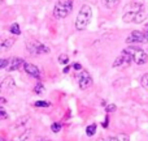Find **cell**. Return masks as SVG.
Wrapping results in <instances>:
<instances>
[{"mask_svg":"<svg viewBox=\"0 0 148 141\" xmlns=\"http://www.w3.org/2000/svg\"><path fill=\"white\" fill-rule=\"evenodd\" d=\"M99 141H112V139H110V137H108V139H101V140H99Z\"/></svg>","mask_w":148,"mask_h":141,"instance_id":"obj_34","label":"cell"},{"mask_svg":"<svg viewBox=\"0 0 148 141\" xmlns=\"http://www.w3.org/2000/svg\"><path fill=\"white\" fill-rule=\"evenodd\" d=\"M95 133H96V124H90L86 128V135L91 137V136H94Z\"/></svg>","mask_w":148,"mask_h":141,"instance_id":"obj_15","label":"cell"},{"mask_svg":"<svg viewBox=\"0 0 148 141\" xmlns=\"http://www.w3.org/2000/svg\"><path fill=\"white\" fill-rule=\"evenodd\" d=\"M147 50H148V49H147Z\"/></svg>","mask_w":148,"mask_h":141,"instance_id":"obj_36","label":"cell"},{"mask_svg":"<svg viewBox=\"0 0 148 141\" xmlns=\"http://www.w3.org/2000/svg\"><path fill=\"white\" fill-rule=\"evenodd\" d=\"M120 3V0H105V7L109 8V9H112V8H114L116 5Z\"/></svg>","mask_w":148,"mask_h":141,"instance_id":"obj_18","label":"cell"},{"mask_svg":"<svg viewBox=\"0 0 148 141\" xmlns=\"http://www.w3.org/2000/svg\"><path fill=\"white\" fill-rule=\"evenodd\" d=\"M133 62V55L130 54L127 49H125L117 58L116 60L113 62L112 67L113 68H118V67H122V65H130V63Z\"/></svg>","mask_w":148,"mask_h":141,"instance_id":"obj_4","label":"cell"},{"mask_svg":"<svg viewBox=\"0 0 148 141\" xmlns=\"http://www.w3.org/2000/svg\"><path fill=\"white\" fill-rule=\"evenodd\" d=\"M27 119H29V116H23V118H21V120H18L17 123L14 124V127H17V126H22V124H25L26 122H27Z\"/></svg>","mask_w":148,"mask_h":141,"instance_id":"obj_26","label":"cell"},{"mask_svg":"<svg viewBox=\"0 0 148 141\" xmlns=\"http://www.w3.org/2000/svg\"><path fill=\"white\" fill-rule=\"evenodd\" d=\"M70 68H72V65H66V67L64 68V73H68V72L70 71Z\"/></svg>","mask_w":148,"mask_h":141,"instance_id":"obj_31","label":"cell"},{"mask_svg":"<svg viewBox=\"0 0 148 141\" xmlns=\"http://www.w3.org/2000/svg\"><path fill=\"white\" fill-rule=\"evenodd\" d=\"M23 69H25V72L30 77H34V78H36V80H39L42 77L39 68L36 67L35 64H33V63H25V65H23Z\"/></svg>","mask_w":148,"mask_h":141,"instance_id":"obj_12","label":"cell"},{"mask_svg":"<svg viewBox=\"0 0 148 141\" xmlns=\"http://www.w3.org/2000/svg\"><path fill=\"white\" fill-rule=\"evenodd\" d=\"M126 43L133 44V43H144V31L134 30L131 34L126 38Z\"/></svg>","mask_w":148,"mask_h":141,"instance_id":"obj_10","label":"cell"},{"mask_svg":"<svg viewBox=\"0 0 148 141\" xmlns=\"http://www.w3.org/2000/svg\"><path fill=\"white\" fill-rule=\"evenodd\" d=\"M140 82H142V86L146 88V89H148V73H144V74H143V77H142Z\"/></svg>","mask_w":148,"mask_h":141,"instance_id":"obj_21","label":"cell"},{"mask_svg":"<svg viewBox=\"0 0 148 141\" xmlns=\"http://www.w3.org/2000/svg\"><path fill=\"white\" fill-rule=\"evenodd\" d=\"M116 105H108L107 107H105V111H107V113H114L116 111Z\"/></svg>","mask_w":148,"mask_h":141,"instance_id":"obj_27","label":"cell"},{"mask_svg":"<svg viewBox=\"0 0 148 141\" xmlns=\"http://www.w3.org/2000/svg\"><path fill=\"white\" fill-rule=\"evenodd\" d=\"M5 102H7V99L3 98V97H0V103H5Z\"/></svg>","mask_w":148,"mask_h":141,"instance_id":"obj_33","label":"cell"},{"mask_svg":"<svg viewBox=\"0 0 148 141\" xmlns=\"http://www.w3.org/2000/svg\"><path fill=\"white\" fill-rule=\"evenodd\" d=\"M16 88V82L12 77H5L0 82V92L1 93H13Z\"/></svg>","mask_w":148,"mask_h":141,"instance_id":"obj_9","label":"cell"},{"mask_svg":"<svg viewBox=\"0 0 148 141\" xmlns=\"http://www.w3.org/2000/svg\"><path fill=\"white\" fill-rule=\"evenodd\" d=\"M108 124H109V118H105V120H104V123H103V127H104V128H107L108 127Z\"/></svg>","mask_w":148,"mask_h":141,"instance_id":"obj_29","label":"cell"},{"mask_svg":"<svg viewBox=\"0 0 148 141\" xmlns=\"http://www.w3.org/2000/svg\"><path fill=\"white\" fill-rule=\"evenodd\" d=\"M5 119H8V113L0 106V120H5Z\"/></svg>","mask_w":148,"mask_h":141,"instance_id":"obj_24","label":"cell"},{"mask_svg":"<svg viewBox=\"0 0 148 141\" xmlns=\"http://www.w3.org/2000/svg\"><path fill=\"white\" fill-rule=\"evenodd\" d=\"M143 31H148V24H147L146 26H144V30H143Z\"/></svg>","mask_w":148,"mask_h":141,"instance_id":"obj_35","label":"cell"},{"mask_svg":"<svg viewBox=\"0 0 148 141\" xmlns=\"http://www.w3.org/2000/svg\"><path fill=\"white\" fill-rule=\"evenodd\" d=\"M25 65V60L21 59V58H10L9 59V64L7 67V71L13 72V71H20L21 68H23Z\"/></svg>","mask_w":148,"mask_h":141,"instance_id":"obj_11","label":"cell"},{"mask_svg":"<svg viewBox=\"0 0 148 141\" xmlns=\"http://www.w3.org/2000/svg\"><path fill=\"white\" fill-rule=\"evenodd\" d=\"M30 135H31L30 131H26L25 133L20 136V141H27V140H30V139H29V137H30Z\"/></svg>","mask_w":148,"mask_h":141,"instance_id":"obj_25","label":"cell"},{"mask_svg":"<svg viewBox=\"0 0 148 141\" xmlns=\"http://www.w3.org/2000/svg\"><path fill=\"white\" fill-rule=\"evenodd\" d=\"M110 139H112V141H130L127 135H123V133L117 135V136H113V137H110Z\"/></svg>","mask_w":148,"mask_h":141,"instance_id":"obj_16","label":"cell"},{"mask_svg":"<svg viewBox=\"0 0 148 141\" xmlns=\"http://www.w3.org/2000/svg\"><path fill=\"white\" fill-rule=\"evenodd\" d=\"M77 80H78L79 89H82V90L88 89V88L92 85V78H91V76H90V73L87 71L82 69L81 73L77 76Z\"/></svg>","mask_w":148,"mask_h":141,"instance_id":"obj_8","label":"cell"},{"mask_svg":"<svg viewBox=\"0 0 148 141\" xmlns=\"http://www.w3.org/2000/svg\"><path fill=\"white\" fill-rule=\"evenodd\" d=\"M147 18V13H146V10L142 8L140 10H138L136 12V15H135V18H134V22H136V24H142L144 20Z\"/></svg>","mask_w":148,"mask_h":141,"instance_id":"obj_13","label":"cell"},{"mask_svg":"<svg viewBox=\"0 0 148 141\" xmlns=\"http://www.w3.org/2000/svg\"><path fill=\"white\" fill-rule=\"evenodd\" d=\"M73 0H57L53 8V17L57 20L66 18L73 10Z\"/></svg>","mask_w":148,"mask_h":141,"instance_id":"obj_2","label":"cell"},{"mask_svg":"<svg viewBox=\"0 0 148 141\" xmlns=\"http://www.w3.org/2000/svg\"><path fill=\"white\" fill-rule=\"evenodd\" d=\"M26 51L30 52L34 56H38V55L48 54V52L51 51V49H49L48 46H46V44L40 43V42L36 41V39H29V41L26 42Z\"/></svg>","mask_w":148,"mask_h":141,"instance_id":"obj_3","label":"cell"},{"mask_svg":"<svg viewBox=\"0 0 148 141\" xmlns=\"http://www.w3.org/2000/svg\"><path fill=\"white\" fill-rule=\"evenodd\" d=\"M34 106L35 107H49L51 103L47 102V101H36V102H34Z\"/></svg>","mask_w":148,"mask_h":141,"instance_id":"obj_17","label":"cell"},{"mask_svg":"<svg viewBox=\"0 0 148 141\" xmlns=\"http://www.w3.org/2000/svg\"><path fill=\"white\" fill-rule=\"evenodd\" d=\"M72 67H73L75 71H82V65L79 64V63H74V64L72 65Z\"/></svg>","mask_w":148,"mask_h":141,"instance_id":"obj_28","label":"cell"},{"mask_svg":"<svg viewBox=\"0 0 148 141\" xmlns=\"http://www.w3.org/2000/svg\"><path fill=\"white\" fill-rule=\"evenodd\" d=\"M143 7H142L140 4H138V3H131V4L126 8L125 13H123V16H122L123 22H126V24L127 22H134V18H135L136 12L140 10Z\"/></svg>","mask_w":148,"mask_h":141,"instance_id":"obj_5","label":"cell"},{"mask_svg":"<svg viewBox=\"0 0 148 141\" xmlns=\"http://www.w3.org/2000/svg\"><path fill=\"white\" fill-rule=\"evenodd\" d=\"M43 92H44V86L42 84H36L35 86H34V93H35V94L40 95Z\"/></svg>","mask_w":148,"mask_h":141,"instance_id":"obj_19","label":"cell"},{"mask_svg":"<svg viewBox=\"0 0 148 141\" xmlns=\"http://www.w3.org/2000/svg\"><path fill=\"white\" fill-rule=\"evenodd\" d=\"M144 43H148V31H144Z\"/></svg>","mask_w":148,"mask_h":141,"instance_id":"obj_30","label":"cell"},{"mask_svg":"<svg viewBox=\"0 0 148 141\" xmlns=\"http://www.w3.org/2000/svg\"><path fill=\"white\" fill-rule=\"evenodd\" d=\"M127 50L130 51V54L133 55V60H134V63H135V64L143 65V64H146V63L148 62V55L143 51V50L134 49V47H129Z\"/></svg>","mask_w":148,"mask_h":141,"instance_id":"obj_6","label":"cell"},{"mask_svg":"<svg viewBox=\"0 0 148 141\" xmlns=\"http://www.w3.org/2000/svg\"><path fill=\"white\" fill-rule=\"evenodd\" d=\"M16 42V38L13 35H8V34H0V52L9 51L13 47Z\"/></svg>","mask_w":148,"mask_h":141,"instance_id":"obj_7","label":"cell"},{"mask_svg":"<svg viewBox=\"0 0 148 141\" xmlns=\"http://www.w3.org/2000/svg\"><path fill=\"white\" fill-rule=\"evenodd\" d=\"M91 18H92V9L88 4H84L83 7L79 9L78 15H77L75 18V29L79 31L84 30L87 26L90 25L91 22Z\"/></svg>","mask_w":148,"mask_h":141,"instance_id":"obj_1","label":"cell"},{"mask_svg":"<svg viewBox=\"0 0 148 141\" xmlns=\"http://www.w3.org/2000/svg\"><path fill=\"white\" fill-rule=\"evenodd\" d=\"M51 129H52V132L57 133V132L61 131V124H60V123H53V124L51 126Z\"/></svg>","mask_w":148,"mask_h":141,"instance_id":"obj_23","label":"cell"},{"mask_svg":"<svg viewBox=\"0 0 148 141\" xmlns=\"http://www.w3.org/2000/svg\"><path fill=\"white\" fill-rule=\"evenodd\" d=\"M9 59L10 58H3V59H0V69L8 67V64H9Z\"/></svg>","mask_w":148,"mask_h":141,"instance_id":"obj_20","label":"cell"},{"mask_svg":"<svg viewBox=\"0 0 148 141\" xmlns=\"http://www.w3.org/2000/svg\"><path fill=\"white\" fill-rule=\"evenodd\" d=\"M9 31H10V34H13V35H20L21 34V29H20V25L18 24H12L10 25V28H9Z\"/></svg>","mask_w":148,"mask_h":141,"instance_id":"obj_14","label":"cell"},{"mask_svg":"<svg viewBox=\"0 0 148 141\" xmlns=\"http://www.w3.org/2000/svg\"><path fill=\"white\" fill-rule=\"evenodd\" d=\"M68 62H69V56H68V55L62 54V55L59 56V63H61V64H66Z\"/></svg>","mask_w":148,"mask_h":141,"instance_id":"obj_22","label":"cell"},{"mask_svg":"<svg viewBox=\"0 0 148 141\" xmlns=\"http://www.w3.org/2000/svg\"><path fill=\"white\" fill-rule=\"evenodd\" d=\"M36 141H51L49 139H47V137H43V139H38Z\"/></svg>","mask_w":148,"mask_h":141,"instance_id":"obj_32","label":"cell"}]
</instances>
